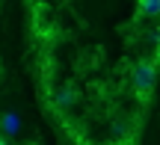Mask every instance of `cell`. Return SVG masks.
<instances>
[{"mask_svg":"<svg viewBox=\"0 0 160 145\" xmlns=\"http://www.w3.org/2000/svg\"><path fill=\"white\" fill-rule=\"evenodd\" d=\"M131 80H133V89H137V95L139 98H145V95H151V89H154V83H157V68L151 62H137L133 65V74H131Z\"/></svg>","mask_w":160,"mask_h":145,"instance_id":"cell-1","label":"cell"},{"mask_svg":"<svg viewBox=\"0 0 160 145\" xmlns=\"http://www.w3.org/2000/svg\"><path fill=\"white\" fill-rule=\"evenodd\" d=\"M71 104H74V89H71V86L57 89V95H53V107H57V110H68Z\"/></svg>","mask_w":160,"mask_h":145,"instance_id":"cell-2","label":"cell"},{"mask_svg":"<svg viewBox=\"0 0 160 145\" xmlns=\"http://www.w3.org/2000/svg\"><path fill=\"white\" fill-rule=\"evenodd\" d=\"M139 6V15H160V0H137Z\"/></svg>","mask_w":160,"mask_h":145,"instance_id":"cell-3","label":"cell"},{"mask_svg":"<svg viewBox=\"0 0 160 145\" xmlns=\"http://www.w3.org/2000/svg\"><path fill=\"white\" fill-rule=\"evenodd\" d=\"M0 124H3V130H6V133H18V128H21V122H18V116H15V113H6V116L0 118Z\"/></svg>","mask_w":160,"mask_h":145,"instance_id":"cell-4","label":"cell"},{"mask_svg":"<svg viewBox=\"0 0 160 145\" xmlns=\"http://www.w3.org/2000/svg\"><path fill=\"white\" fill-rule=\"evenodd\" d=\"M0 145H9V142H6V139H3V136H0Z\"/></svg>","mask_w":160,"mask_h":145,"instance_id":"cell-5","label":"cell"}]
</instances>
